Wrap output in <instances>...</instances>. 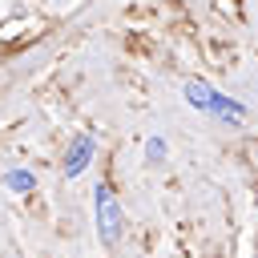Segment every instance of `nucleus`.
I'll use <instances>...</instances> for the list:
<instances>
[{"instance_id":"f257e3e1","label":"nucleus","mask_w":258,"mask_h":258,"mask_svg":"<svg viewBox=\"0 0 258 258\" xmlns=\"http://www.w3.org/2000/svg\"><path fill=\"white\" fill-rule=\"evenodd\" d=\"M181 93H185V105H189V109H198V113H206V117H214V121H222V125H246V117H250V109H246L242 101H234L230 93L214 89V85L202 81V77H189V81L181 85Z\"/></svg>"},{"instance_id":"39448f33","label":"nucleus","mask_w":258,"mask_h":258,"mask_svg":"<svg viewBox=\"0 0 258 258\" xmlns=\"http://www.w3.org/2000/svg\"><path fill=\"white\" fill-rule=\"evenodd\" d=\"M165 153H169V145H165V137H161V133L145 137V165H161V161H165Z\"/></svg>"},{"instance_id":"20e7f679","label":"nucleus","mask_w":258,"mask_h":258,"mask_svg":"<svg viewBox=\"0 0 258 258\" xmlns=\"http://www.w3.org/2000/svg\"><path fill=\"white\" fill-rule=\"evenodd\" d=\"M4 189H12V194H32V189H36V173H32L28 165H12V169L4 173Z\"/></svg>"},{"instance_id":"7ed1b4c3","label":"nucleus","mask_w":258,"mask_h":258,"mask_svg":"<svg viewBox=\"0 0 258 258\" xmlns=\"http://www.w3.org/2000/svg\"><path fill=\"white\" fill-rule=\"evenodd\" d=\"M97 157V137L93 133H73L69 149H64V161H60V173L64 177H81Z\"/></svg>"},{"instance_id":"f03ea898","label":"nucleus","mask_w":258,"mask_h":258,"mask_svg":"<svg viewBox=\"0 0 258 258\" xmlns=\"http://www.w3.org/2000/svg\"><path fill=\"white\" fill-rule=\"evenodd\" d=\"M93 222H97L101 246H117L125 238V210L109 181H97V189H93Z\"/></svg>"}]
</instances>
